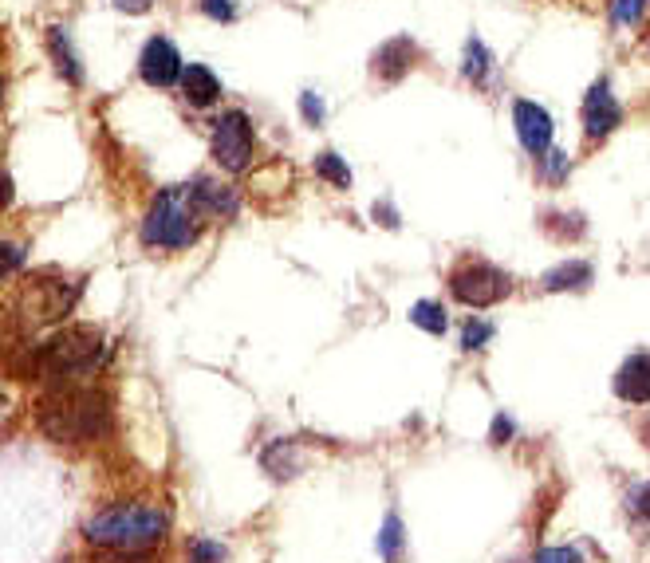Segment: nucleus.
I'll return each instance as SVG.
<instances>
[{"mask_svg":"<svg viewBox=\"0 0 650 563\" xmlns=\"http://www.w3.org/2000/svg\"><path fill=\"white\" fill-rule=\"evenodd\" d=\"M461 75H465L473 87H485L489 75H493V56H489V48H485L477 36L465 40V52H461Z\"/></svg>","mask_w":650,"mask_h":563,"instance_id":"a211bd4d","label":"nucleus"},{"mask_svg":"<svg viewBox=\"0 0 650 563\" xmlns=\"http://www.w3.org/2000/svg\"><path fill=\"white\" fill-rule=\"evenodd\" d=\"M410 323L422 327L426 335H446V331H450V315H446V308H442L438 300H418V304L410 308Z\"/></svg>","mask_w":650,"mask_h":563,"instance_id":"6ab92c4d","label":"nucleus"},{"mask_svg":"<svg viewBox=\"0 0 650 563\" xmlns=\"http://www.w3.org/2000/svg\"><path fill=\"white\" fill-rule=\"evenodd\" d=\"M316 174L324 178L327 186L351 189V166H347V158H339L335 150H324V154H316Z\"/></svg>","mask_w":650,"mask_h":563,"instance_id":"412c9836","label":"nucleus"},{"mask_svg":"<svg viewBox=\"0 0 650 563\" xmlns=\"http://www.w3.org/2000/svg\"><path fill=\"white\" fill-rule=\"evenodd\" d=\"M83 284L71 280V276H60V272H44L36 280H28V288L20 292V315L32 323V327H44V323H60L75 300H79Z\"/></svg>","mask_w":650,"mask_h":563,"instance_id":"39448f33","label":"nucleus"},{"mask_svg":"<svg viewBox=\"0 0 650 563\" xmlns=\"http://www.w3.org/2000/svg\"><path fill=\"white\" fill-rule=\"evenodd\" d=\"M182 71H186V63H182V52L170 36L146 40V48L138 56V75L146 87H174V83H182Z\"/></svg>","mask_w":650,"mask_h":563,"instance_id":"1a4fd4ad","label":"nucleus"},{"mask_svg":"<svg viewBox=\"0 0 650 563\" xmlns=\"http://www.w3.org/2000/svg\"><path fill=\"white\" fill-rule=\"evenodd\" d=\"M513 292V276L489 260H465L450 272V296L465 308H493Z\"/></svg>","mask_w":650,"mask_h":563,"instance_id":"423d86ee","label":"nucleus"},{"mask_svg":"<svg viewBox=\"0 0 650 563\" xmlns=\"http://www.w3.org/2000/svg\"><path fill=\"white\" fill-rule=\"evenodd\" d=\"M591 280H595V268L587 264V260H576V256H568V260H560L556 268H548L544 272V280H540V288L544 292H587L591 288Z\"/></svg>","mask_w":650,"mask_h":563,"instance_id":"4468645a","label":"nucleus"},{"mask_svg":"<svg viewBox=\"0 0 650 563\" xmlns=\"http://www.w3.org/2000/svg\"><path fill=\"white\" fill-rule=\"evenodd\" d=\"M201 12L217 24H233L237 20V0H201Z\"/></svg>","mask_w":650,"mask_h":563,"instance_id":"a878e982","label":"nucleus"},{"mask_svg":"<svg viewBox=\"0 0 650 563\" xmlns=\"http://www.w3.org/2000/svg\"><path fill=\"white\" fill-rule=\"evenodd\" d=\"M221 560H225V544L205 540V536L190 540V563H221Z\"/></svg>","mask_w":650,"mask_h":563,"instance_id":"5701e85b","label":"nucleus"},{"mask_svg":"<svg viewBox=\"0 0 650 563\" xmlns=\"http://www.w3.org/2000/svg\"><path fill=\"white\" fill-rule=\"evenodd\" d=\"M532 563H584V556L576 548H544V552H536Z\"/></svg>","mask_w":650,"mask_h":563,"instance_id":"cd10ccee","label":"nucleus"},{"mask_svg":"<svg viewBox=\"0 0 650 563\" xmlns=\"http://www.w3.org/2000/svg\"><path fill=\"white\" fill-rule=\"evenodd\" d=\"M213 162L229 174H245L253 166V150H257V130L245 111H221V119L213 123Z\"/></svg>","mask_w":650,"mask_h":563,"instance_id":"0eeeda50","label":"nucleus"},{"mask_svg":"<svg viewBox=\"0 0 650 563\" xmlns=\"http://www.w3.org/2000/svg\"><path fill=\"white\" fill-rule=\"evenodd\" d=\"M107 347H103V331L99 327H64L56 331L48 343L36 347V371L52 382H71V378H87L99 371Z\"/></svg>","mask_w":650,"mask_h":563,"instance_id":"7ed1b4c3","label":"nucleus"},{"mask_svg":"<svg viewBox=\"0 0 650 563\" xmlns=\"http://www.w3.org/2000/svg\"><path fill=\"white\" fill-rule=\"evenodd\" d=\"M513 434H517L513 418H509V414H497V418H493V426H489V441H493V445H505Z\"/></svg>","mask_w":650,"mask_h":563,"instance_id":"c85d7f7f","label":"nucleus"},{"mask_svg":"<svg viewBox=\"0 0 650 563\" xmlns=\"http://www.w3.org/2000/svg\"><path fill=\"white\" fill-rule=\"evenodd\" d=\"M150 4H154V0H115V8H119V12H130V16L150 12Z\"/></svg>","mask_w":650,"mask_h":563,"instance_id":"473e14b6","label":"nucleus"},{"mask_svg":"<svg viewBox=\"0 0 650 563\" xmlns=\"http://www.w3.org/2000/svg\"><path fill=\"white\" fill-rule=\"evenodd\" d=\"M197 233H201V217H197L186 186L162 189L150 201V209L142 217V229H138V237H142L146 249H162V252L190 249L197 241Z\"/></svg>","mask_w":650,"mask_h":563,"instance_id":"20e7f679","label":"nucleus"},{"mask_svg":"<svg viewBox=\"0 0 650 563\" xmlns=\"http://www.w3.org/2000/svg\"><path fill=\"white\" fill-rule=\"evenodd\" d=\"M260 469H264L272 481H292V477L304 469V453H300V445L292 438H276L264 445Z\"/></svg>","mask_w":650,"mask_h":563,"instance_id":"ddd939ff","label":"nucleus"},{"mask_svg":"<svg viewBox=\"0 0 650 563\" xmlns=\"http://www.w3.org/2000/svg\"><path fill=\"white\" fill-rule=\"evenodd\" d=\"M580 119H584V134L591 142H603V138H611L623 126V103L615 99V91H611L607 79H595L587 87Z\"/></svg>","mask_w":650,"mask_h":563,"instance_id":"6e6552de","label":"nucleus"},{"mask_svg":"<svg viewBox=\"0 0 650 563\" xmlns=\"http://www.w3.org/2000/svg\"><path fill=\"white\" fill-rule=\"evenodd\" d=\"M540 166H544V178H548V182H564V178L572 174V162H568L564 150H548V154L540 158Z\"/></svg>","mask_w":650,"mask_h":563,"instance_id":"b1692460","label":"nucleus"},{"mask_svg":"<svg viewBox=\"0 0 650 563\" xmlns=\"http://www.w3.org/2000/svg\"><path fill=\"white\" fill-rule=\"evenodd\" d=\"M414 56H418V48H414V40L410 36H394L387 40L379 52H375V75H383V79H402L410 67H414Z\"/></svg>","mask_w":650,"mask_h":563,"instance_id":"dca6fc26","label":"nucleus"},{"mask_svg":"<svg viewBox=\"0 0 650 563\" xmlns=\"http://www.w3.org/2000/svg\"><path fill=\"white\" fill-rule=\"evenodd\" d=\"M36 422L40 430L60 445H83V441H99L111 434L115 414H111V398L103 390H87V386H60L52 390L40 406H36Z\"/></svg>","mask_w":650,"mask_h":563,"instance_id":"f257e3e1","label":"nucleus"},{"mask_svg":"<svg viewBox=\"0 0 650 563\" xmlns=\"http://www.w3.org/2000/svg\"><path fill=\"white\" fill-rule=\"evenodd\" d=\"M513 126H517L520 146H524L532 158H544V154L552 150V134H556V126H552V115H548L540 103H532V99H517V103H513Z\"/></svg>","mask_w":650,"mask_h":563,"instance_id":"9d476101","label":"nucleus"},{"mask_svg":"<svg viewBox=\"0 0 650 563\" xmlns=\"http://www.w3.org/2000/svg\"><path fill=\"white\" fill-rule=\"evenodd\" d=\"M615 398L627 406H650V351H635L615 371Z\"/></svg>","mask_w":650,"mask_h":563,"instance_id":"9b49d317","label":"nucleus"},{"mask_svg":"<svg viewBox=\"0 0 650 563\" xmlns=\"http://www.w3.org/2000/svg\"><path fill=\"white\" fill-rule=\"evenodd\" d=\"M379 556L383 563H398L402 560V548H406V532H402V520H398V512H387V520H383V528H379Z\"/></svg>","mask_w":650,"mask_h":563,"instance_id":"aec40b11","label":"nucleus"},{"mask_svg":"<svg viewBox=\"0 0 650 563\" xmlns=\"http://www.w3.org/2000/svg\"><path fill=\"white\" fill-rule=\"evenodd\" d=\"M20 260H24V249H20V245H12V241H4V272H8V276L20 268Z\"/></svg>","mask_w":650,"mask_h":563,"instance_id":"2f4dec72","label":"nucleus"},{"mask_svg":"<svg viewBox=\"0 0 650 563\" xmlns=\"http://www.w3.org/2000/svg\"><path fill=\"white\" fill-rule=\"evenodd\" d=\"M186 189H190V201H194L201 221H221V217H233V213H237V193L229 186H221V182L194 178Z\"/></svg>","mask_w":650,"mask_h":563,"instance_id":"f8f14e48","label":"nucleus"},{"mask_svg":"<svg viewBox=\"0 0 650 563\" xmlns=\"http://www.w3.org/2000/svg\"><path fill=\"white\" fill-rule=\"evenodd\" d=\"M643 4H647V0H615L611 20H615V24H635L639 12H643Z\"/></svg>","mask_w":650,"mask_h":563,"instance_id":"bb28decb","label":"nucleus"},{"mask_svg":"<svg viewBox=\"0 0 650 563\" xmlns=\"http://www.w3.org/2000/svg\"><path fill=\"white\" fill-rule=\"evenodd\" d=\"M631 508H635V512H639V516L650 524V481H647V485H639V489L631 493Z\"/></svg>","mask_w":650,"mask_h":563,"instance_id":"c756f323","label":"nucleus"},{"mask_svg":"<svg viewBox=\"0 0 650 563\" xmlns=\"http://www.w3.org/2000/svg\"><path fill=\"white\" fill-rule=\"evenodd\" d=\"M170 532V516L158 504H115L83 524V536L107 552H150Z\"/></svg>","mask_w":650,"mask_h":563,"instance_id":"f03ea898","label":"nucleus"},{"mask_svg":"<svg viewBox=\"0 0 650 563\" xmlns=\"http://www.w3.org/2000/svg\"><path fill=\"white\" fill-rule=\"evenodd\" d=\"M375 221H383L387 229H398V209L390 201H375Z\"/></svg>","mask_w":650,"mask_h":563,"instance_id":"7c9ffc66","label":"nucleus"},{"mask_svg":"<svg viewBox=\"0 0 650 563\" xmlns=\"http://www.w3.org/2000/svg\"><path fill=\"white\" fill-rule=\"evenodd\" d=\"M324 115H327L324 99H320L316 91H300V119L308 126H320L324 123Z\"/></svg>","mask_w":650,"mask_h":563,"instance_id":"393cba45","label":"nucleus"},{"mask_svg":"<svg viewBox=\"0 0 650 563\" xmlns=\"http://www.w3.org/2000/svg\"><path fill=\"white\" fill-rule=\"evenodd\" d=\"M497 335V327L493 323H485L481 315H473L465 327H461V351H481L489 339Z\"/></svg>","mask_w":650,"mask_h":563,"instance_id":"4be33fe9","label":"nucleus"},{"mask_svg":"<svg viewBox=\"0 0 650 563\" xmlns=\"http://www.w3.org/2000/svg\"><path fill=\"white\" fill-rule=\"evenodd\" d=\"M48 56H52L56 71L64 75L71 87H79V83H83V63H79V52H75V44H71V32H67L64 24L48 28Z\"/></svg>","mask_w":650,"mask_h":563,"instance_id":"f3484780","label":"nucleus"},{"mask_svg":"<svg viewBox=\"0 0 650 563\" xmlns=\"http://www.w3.org/2000/svg\"><path fill=\"white\" fill-rule=\"evenodd\" d=\"M182 99L190 107H197V111L213 107L221 99V79L205 63H186V71H182Z\"/></svg>","mask_w":650,"mask_h":563,"instance_id":"2eb2a0df","label":"nucleus"}]
</instances>
